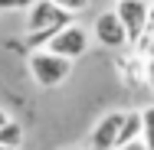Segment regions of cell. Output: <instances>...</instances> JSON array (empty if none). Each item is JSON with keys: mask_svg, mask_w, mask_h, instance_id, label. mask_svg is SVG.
<instances>
[{"mask_svg": "<svg viewBox=\"0 0 154 150\" xmlns=\"http://www.w3.org/2000/svg\"><path fill=\"white\" fill-rule=\"evenodd\" d=\"M115 150H151V147L144 144V137H138V140H131V144H118Z\"/></svg>", "mask_w": 154, "mask_h": 150, "instance_id": "8fae6325", "label": "cell"}, {"mask_svg": "<svg viewBox=\"0 0 154 150\" xmlns=\"http://www.w3.org/2000/svg\"><path fill=\"white\" fill-rule=\"evenodd\" d=\"M92 33H95V39H98L105 49H122V46L131 43L128 26H125V20L118 16V10H105V13H98Z\"/></svg>", "mask_w": 154, "mask_h": 150, "instance_id": "277c9868", "label": "cell"}, {"mask_svg": "<svg viewBox=\"0 0 154 150\" xmlns=\"http://www.w3.org/2000/svg\"><path fill=\"white\" fill-rule=\"evenodd\" d=\"M56 3H59V7H66L69 13H75V16H79L82 10H89V3H92V0H56Z\"/></svg>", "mask_w": 154, "mask_h": 150, "instance_id": "9c48e42d", "label": "cell"}, {"mask_svg": "<svg viewBox=\"0 0 154 150\" xmlns=\"http://www.w3.org/2000/svg\"><path fill=\"white\" fill-rule=\"evenodd\" d=\"M53 52H59V56H69V59H79L85 49H89V30H82L79 23H69V26H62L49 43H46Z\"/></svg>", "mask_w": 154, "mask_h": 150, "instance_id": "5b68a950", "label": "cell"}, {"mask_svg": "<svg viewBox=\"0 0 154 150\" xmlns=\"http://www.w3.org/2000/svg\"><path fill=\"white\" fill-rule=\"evenodd\" d=\"M115 10H118V16H122L125 26H128L131 43L138 46L144 39V33L151 30V0H118Z\"/></svg>", "mask_w": 154, "mask_h": 150, "instance_id": "3957f363", "label": "cell"}, {"mask_svg": "<svg viewBox=\"0 0 154 150\" xmlns=\"http://www.w3.org/2000/svg\"><path fill=\"white\" fill-rule=\"evenodd\" d=\"M148 85H151V91H154V56L148 59Z\"/></svg>", "mask_w": 154, "mask_h": 150, "instance_id": "7c38bea8", "label": "cell"}, {"mask_svg": "<svg viewBox=\"0 0 154 150\" xmlns=\"http://www.w3.org/2000/svg\"><path fill=\"white\" fill-rule=\"evenodd\" d=\"M7 121H10V114H7V111H3V108H0V127H3V124H7Z\"/></svg>", "mask_w": 154, "mask_h": 150, "instance_id": "4fadbf2b", "label": "cell"}, {"mask_svg": "<svg viewBox=\"0 0 154 150\" xmlns=\"http://www.w3.org/2000/svg\"><path fill=\"white\" fill-rule=\"evenodd\" d=\"M125 114H128V111H108V114L92 127V147L95 150H115L118 147V134H122Z\"/></svg>", "mask_w": 154, "mask_h": 150, "instance_id": "8992f818", "label": "cell"}, {"mask_svg": "<svg viewBox=\"0 0 154 150\" xmlns=\"http://www.w3.org/2000/svg\"><path fill=\"white\" fill-rule=\"evenodd\" d=\"M36 0H0V10H30Z\"/></svg>", "mask_w": 154, "mask_h": 150, "instance_id": "30bf717a", "label": "cell"}, {"mask_svg": "<svg viewBox=\"0 0 154 150\" xmlns=\"http://www.w3.org/2000/svg\"><path fill=\"white\" fill-rule=\"evenodd\" d=\"M92 150H95V147H92Z\"/></svg>", "mask_w": 154, "mask_h": 150, "instance_id": "9a60e30c", "label": "cell"}, {"mask_svg": "<svg viewBox=\"0 0 154 150\" xmlns=\"http://www.w3.org/2000/svg\"><path fill=\"white\" fill-rule=\"evenodd\" d=\"M20 144H23V127L10 118L0 127V147H20Z\"/></svg>", "mask_w": 154, "mask_h": 150, "instance_id": "52a82bcc", "label": "cell"}, {"mask_svg": "<svg viewBox=\"0 0 154 150\" xmlns=\"http://www.w3.org/2000/svg\"><path fill=\"white\" fill-rule=\"evenodd\" d=\"M0 150H20V147H0Z\"/></svg>", "mask_w": 154, "mask_h": 150, "instance_id": "5bb4252c", "label": "cell"}, {"mask_svg": "<svg viewBox=\"0 0 154 150\" xmlns=\"http://www.w3.org/2000/svg\"><path fill=\"white\" fill-rule=\"evenodd\" d=\"M141 118H144V144L154 150V104H148V108H141Z\"/></svg>", "mask_w": 154, "mask_h": 150, "instance_id": "ba28073f", "label": "cell"}, {"mask_svg": "<svg viewBox=\"0 0 154 150\" xmlns=\"http://www.w3.org/2000/svg\"><path fill=\"white\" fill-rule=\"evenodd\" d=\"M72 16L75 13H69L56 0H36L30 10H26V39H30V46L33 49L36 46H46L62 26L72 23Z\"/></svg>", "mask_w": 154, "mask_h": 150, "instance_id": "6da1fadb", "label": "cell"}, {"mask_svg": "<svg viewBox=\"0 0 154 150\" xmlns=\"http://www.w3.org/2000/svg\"><path fill=\"white\" fill-rule=\"evenodd\" d=\"M26 69H30V75H33L36 85H43V88H56V85H62V82L72 75V59L53 52L49 46H43V49L36 46L30 56H26Z\"/></svg>", "mask_w": 154, "mask_h": 150, "instance_id": "7a4b0ae2", "label": "cell"}]
</instances>
